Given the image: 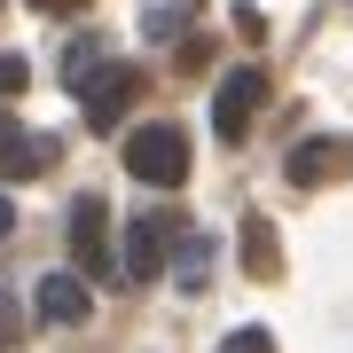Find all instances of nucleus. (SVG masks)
Wrapping results in <instances>:
<instances>
[{"label": "nucleus", "instance_id": "obj_9", "mask_svg": "<svg viewBox=\"0 0 353 353\" xmlns=\"http://www.w3.org/2000/svg\"><path fill=\"white\" fill-rule=\"evenodd\" d=\"M173 275H181V290H204V275H212V243H204L196 228H181V252H173Z\"/></svg>", "mask_w": 353, "mask_h": 353}, {"label": "nucleus", "instance_id": "obj_8", "mask_svg": "<svg viewBox=\"0 0 353 353\" xmlns=\"http://www.w3.org/2000/svg\"><path fill=\"white\" fill-rule=\"evenodd\" d=\"M39 314H48V322H87L94 314V299H87V275H48V283H39Z\"/></svg>", "mask_w": 353, "mask_h": 353}, {"label": "nucleus", "instance_id": "obj_16", "mask_svg": "<svg viewBox=\"0 0 353 353\" xmlns=\"http://www.w3.org/2000/svg\"><path fill=\"white\" fill-rule=\"evenodd\" d=\"M8 228H16V212H8V204H0V236H8Z\"/></svg>", "mask_w": 353, "mask_h": 353}, {"label": "nucleus", "instance_id": "obj_4", "mask_svg": "<svg viewBox=\"0 0 353 353\" xmlns=\"http://www.w3.org/2000/svg\"><path fill=\"white\" fill-rule=\"evenodd\" d=\"M173 252H181V220L173 212H141L126 228V275L134 283H157L165 267H173Z\"/></svg>", "mask_w": 353, "mask_h": 353}, {"label": "nucleus", "instance_id": "obj_1", "mask_svg": "<svg viewBox=\"0 0 353 353\" xmlns=\"http://www.w3.org/2000/svg\"><path fill=\"white\" fill-rule=\"evenodd\" d=\"M126 173L150 189H181L189 181V134L181 126H134L126 134Z\"/></svg>", "mask_w": 353, "mask_h": 353}, {"label": "nucleus", "instance_id": "obj_14", "mask_svg": "<svg viewBox=\"0 0 353 353\" xmlns=\"http://www.w3.org/2000/svg\"><path fill=\"white\" fill-rule=\"evenodd\" d=\"M8 345H16V290L0 283V353H8Z\"/></svg>", "mask_w": 353, "mask_h": 353}, {"label": "nucleus", "instance_id": "obj_5", "mask_svg": "<svg viewBox=\"0 0 353 353\" xmlns=\"http://www.w3.org/2000/svg\"><path fill=\"white\" fill-rule=\"evenodd\" d=\"M259 102H267V71H228L220 79V94H212V134L220 141H243L252 134V118H259Z\"/></svg>", "mask_w": 353, "mask_h": 353}, {"label": "nucleus", "instance_id": "obj_10", "mask_svg": "<svg viewBox=\"0 0 353 353\" xmlns=\"http://www.w3.org/2000/svg\"><path fill=\"white\" fill-rule=\"evenodd\" d=\"M189 16H196V0H150L141 8V39H181Z\"/></svg>", "mask_w": 353, "mask_h": 353}, {"label": "nucleus", "instance_id": "obj_7", "mask_svg": "<svg viewBox=\"0 0 353 353\" xmlns=\"http://www.w3.org/2000/svg\"><path fill=\"white\" fill-rule=\"evenodd\" d=\"M48 157H55L48 134H24L16 118H0V181H32V173H48Z\"/></svg>", "mask_w": 353, "mask_h": 353}, {"label": "nucleus", "instance_id": "obj_6", "mask_svg": "<svg viewBox=\"0 0 353 353\" xmlns=\"http://www.w3.org/2000/svg\"><path fill=\"white\" fill-rule=\"evenodd\" d=\"M338 173H353V141L345 134L299 141V150H290V189H322V181H338Z\"/></svg>", "mask_w": 353, "mask_h": 353}, {"label": "nucleus", "instance_id": "obj_13", "mask_svg": "<svg viewBox=\"0 0 353 353\" xmlns=\"http://www.w3.org/2000/svg\"><path fill=\"white\" fill-rule=\"evenodd\" d=\"M32 87V71H24V55H0V102L8 94H24Z\"/></svg>", "mask_w": 353, "mask_h": 353}, {"label": "nucleus", "instance_id": "obj_3", "mask_svg": "<svg viewBox=\"0 0 353 353\" xmlns=\"http://www.w3.org/2000/svg\"><path fill=\"white\" fill-rule=\"evenodd\" d=\"M79 102H87V126H94V134H110L118 118L141 102V63H102L87 87H79Z\"/></svg>", "mask_w": 353, "mask_h": 353}, {"label": "nucleus", "instance_id": "obj_2", "mask_svg": "<svg viewBox=\"0 0 353 353\" xmlns=\"http://www.w3.org/2000/svg\"><path fill=\"white\" fill-rule=\"evenodd\" d=\"M63 236H71L79 275H87V283H110V275H118V259H110V204H102V196H79V204H71V228H63Z\"/></svg>", "mask_w": 353, "mask_h": 353}, {"label": "nucleus", "instance_id": "obj_15", "mask_svg": "<svg viewBox=\"0 0 353 353\" xmlns=\"http://www.w3.org/2000/svg\"><path fill=\"white\" fill-rule=\"evenodd\" d=\"M32 8H48V16H63V8H71V0H32Z\"/></svg>", "mask_w": 353, "mask_h": 353}, {"label": "nucleus", "instance_id": "obj_12", "mask_svg": "<svg viewBox=\"0 0 353 353\" xmlns=\"http://www.w3.org/2000/svg\"><path fill=\"white\" fill-rule=\"evenodd\" d=\"M220 353H275V338L252 322V330H228V345H220Z\"/></svg>", "mask_w": 353, "mask_h": 353}, {"label": "nucleus", "instance_id": "obj_11", "mask_svg": "<svg viewBox=\"0 0 353 353\" xmlns=\"http://www.w3.org/2000/svg\"><path fill=\"white\" fill-rule=\"evenodd\" d=\"M243 267H252V275H275V267H283L275 236H267V220H243Z\"/></svg>", "mask_w": 353, "mask_h": 353}]
</instances>
